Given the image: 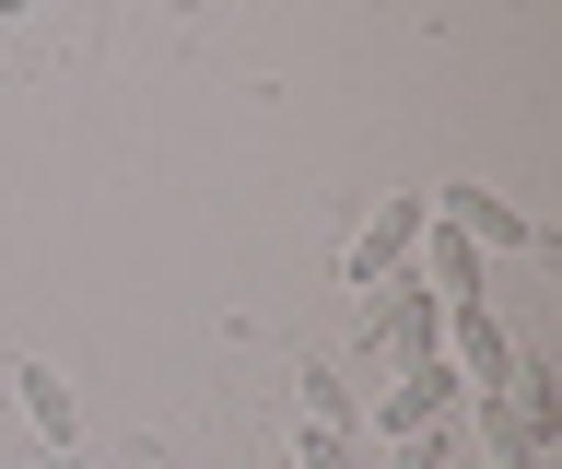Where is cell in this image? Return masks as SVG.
Here are the masks:
<instances>
[{"label": "cell", "mask_w": 562, "mask_h": 469, "mask_svg": "<svg viewBox=\"0 0 562 469\" xmlns=\"http://www.w3.org/2000/svg\"><path fill=\"white\" fill-rule=\"evenodd\" d=\"M363 458H375V446H363L351 388L328 364H293V469H363Z\"/></svg>", "instance_id": "cell-1"}, {"label": "cell", "mask_w": 562, "mask_h": 469, "mask_svg": "<svg viewBox=\"0 0 562 469\" xmlns=\"http://www.w3.org/2000/svg\"><path fill=\"white\" fill-rule=\"evenodd\" d=\"M363 340H386V376H398V364H434L446 353V293L422 282V270H386V282L363 293Z\"/></svg>", "instance_id": "cell-2"}, {"label": "cell", "mask_w": 562, "mask_h": 469, "mask_svg": "<svg viewBox=\"0 0 562 469\" xmlns=\"http://www.w3.org/2000/svg\"><path fill=\"white\" fill-rule=\"evenodd\" d=\"M457 364L434 353V364H398V376H386L375 388V411H363V446H411V434H434V423H457Z\"/></svg>", "instance_id": "cell-3"}, {"label": "cell", "mask_w": 562, "mask_h": 469, "mask_svg": "<svg viewBox=\"0 0 562 469\" xmlns=\"http://www.w3.org/2000/svg\"><path fill=\"white\" fill-rule=\"evenodd\" d=\"M434 200V223L446 235H469V247H504V258H551V235L516 212V200H492V188H422Z\"/></svg>", "instance_id": "cell-4"}, {"label": "cell", "mask_w": 562, "mask_h": 469, "mask_svg": "<svg viewBox=\"0 0 562 469\" xmlns=\"http://www.w3.org/2000/svg\"><path fill=\"white\" fill-rule=\"evenodd\" d=\"M422 223H434V200H422V188H398V200H375V223H363V235L340 247V282H363V293H375L386 270H411Z\"/></svg>", "instance_id": "cell-5"}, {"label": "cell", "mask_w": 562, "mask_h": 469, "mask_svg": "<svg viewBox=\"0 0 562 469\" xmlns=\"http://www.w3.org/2000/svg\"><path fill=\"white\" fill-rule=\"evenodd\" d=\"M12 411H24V434H35V458H47V446H82V399H70V376L59 364H12Z\"/></svg>", "instance_id": "cell-6"}, {"label": "cell", "mask_w": 562, "mask_h": 469, "mask_svg": "<svg viewBox=\"0 0 562 469\" xmlns=\"http://www.w3.org/2000/svg\"><path fill=\"white\" fill-rule=\"evenodd\" d=\"M386 469H457V446H446V423H434V434H411V446H386Z\"/></svg>", "instance_id": "cell-7"}, {"label": "cell", "mask_w": 562, "mask_h": 469, "mask_svg": "<svg viewBox=\"0 0 562 469\" xmlns=\"http://www.w3.org/2000/svg\"><path fill=\"white\" fill-rule=\"evenodd\" d=\"M35 469H94V458H82V446H47V458H35Z\"/></svg>", "instance_id": "cell-8"}, {"label": "cell", "mask_w": 562, "mask_h": 469, "mask_svg": "<svg viewBox=\"0 0 562 469\" xmlns=\"http://www.w3.org/2000/svg\"><path fill=\"white\" fill-rule=\"evenodd\" d=\"M24 12H35V0H0V24H24Z\"/></svg>", "instance_id": "cell-9"}]
</instances>
